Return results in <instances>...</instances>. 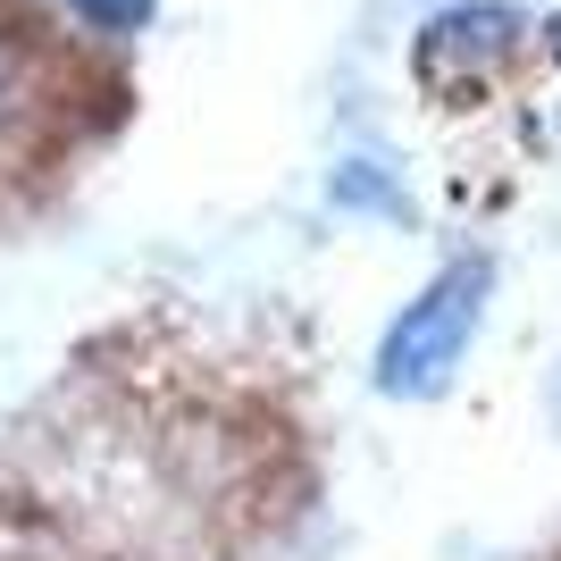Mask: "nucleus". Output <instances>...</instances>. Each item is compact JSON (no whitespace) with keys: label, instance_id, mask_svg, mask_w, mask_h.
Listing matches in <instances>:
<instances>
[{"label":"nucleus","instance_id":"f257e3e1","mask_svg":"<svg viewBox=\"0 0 561 561\" xmlns=\"http://www.w3.org/2000/svg\"><path fill=\"white\" fill-rule=\"evenodd\" d=\"M43 117V50L18 18H0V151Z\"/></svg>","mask_w":561,"mask_h":561},{"label":"nucleus","instance_id":"f03ea898","mask_svg":"<svg viewBox=\"0 0 561 561\" xmlns=\"http://www.w3.org/2000/svg\"><path fill=\"white\" fill-rule=\"evenodd\" d=\"M68 9H84L93 25H135L142 18V0H68Z\"/></svg>","mask_w":561,"mask_h":561}]
</instances>
